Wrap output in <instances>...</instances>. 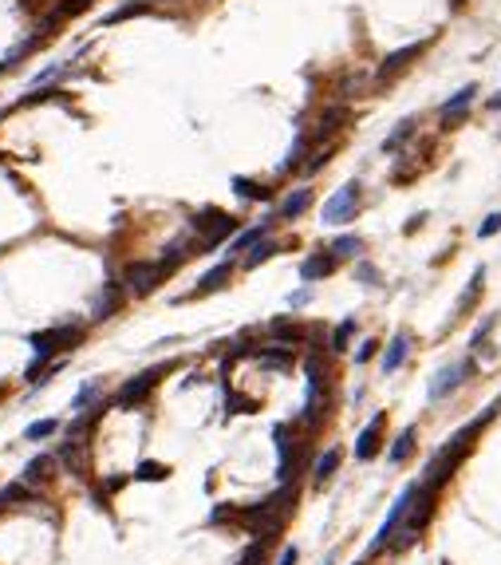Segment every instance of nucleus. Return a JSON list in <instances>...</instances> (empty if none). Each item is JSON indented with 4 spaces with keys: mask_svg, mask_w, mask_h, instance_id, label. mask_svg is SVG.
<instances>
[{
    "mask_svg": "<svg viewBox=\"0 0 501 565\" xmlns=\"http://www.w3.org/2000/svg\"><path fill=\"white\" fill-rule=\"evenodd\" d=\"M87 328L91 324H80V321H60V324H48L40 333H32L28 344H32V364L24 368V380H40V372L48 368L51 360H60V356L75 352L83 340H87Z\"/></svg>",
    "mask_w": 501,
    "mask_h": 565,
    "instance_id": "f257e3e1",
    "label": "nucleus"
},
{
    "mask_svg": "<svg viewBox=\"0 0 501 565\" xmlns=\"http://www.w3.org/2000/svg\"><path fill=\"white\" fill-rule=\"evenodd\" d=\"M493 411H497V407H490V411H486V415H478L474 423H466L462 431H454L450 439H446V443H442L438 451L431 454V463H426V471H422V483H426V486H434V490H442V486L450 483V478H454V471L462 466V459H466V454L474 451V439L481 435V427L490 423V415H493Z\"/></svg>",
    "mask_w": 501,
    "mask_h": 565,
    "instance_id": "f03ea898",
    "label": "nucleus"
},
{
    "mask_svg": "<svg viewBox=\"0 0 501 565\" xmlns=\"http://www.w3.org/2000/svg\"><path fill=\"white\" fill-rule=\"evenodd\" d=\"M241 225H245V222H241L237 213H225V210H217V206H205V210H198L190 218L186 230L201 242V257H213L217 249H225V245L237 237Z\"/></svg>",
    "mask_w": 501,
    "mask_h": 565,
    "instance_id": "7ed1b4c3",
    "label": "nucleus"
},
{
    "mask_svg": "<svg viewBox=\"0 0 501 565\" xmlns=\"http://www.w3.org/2000/svg\"><path fill=\"white\" fill-rule=\"evenodd\" d=\"M170 277H174V269L162 261V257H134V261H127V265H122V273H119V281H122V289H127L131 301L158 293Z\"/></svg>",
    "mask_w": 501,
    "mask_h": 565,
    "instance_id": "20e7f679",
    "label": "nucleus"
},
{
    "mask_svg": "<svg viewBox=\"0 0 501 565\" xmlns=\"http://www.w3.org/2000/svg\"><path fill=\"white\" fill-rule=\"evenodd\" d=\"M174 372V364H151V368H142V372H134L131 380H122L119 387H115V395H110V407H119V411H131V407H142L146 399H151V392L166 380V375Z\"/></svg>",
    "mask_w": 501,
    "mask_h": 565,
    "instance_id": "39448f33",
    "label": "nucleus"
},
{
    "mask_svg": "<svg viewBox=\"0 0 501 565\" xmlns=\"http://www.w3.org/2000/svg\"><path fill=\"white\" fill-rule=\"evenodd\" d=\"M363 210V182L360 178H351L343 182L340 190H331L328 198H324L320 206V225H328V230H340V225L355 222Z\"/></svg>",
    "mask_w": 501,
    "mask_h": 565,
    "instance_id": "423d86ee",
    "label": "nucleus"
},
{
    "mask_svg": "<svg viewBox=\"0 0 501 565\" xmlns=\"http://www.w3.org/2000/svg\"><path fill=\"white\" fill-rule=\"evenodd\" d=\"M474 372H478V360H474V352H470V356H462V360H450L446 368H438V372H434L431 387H426V399H431V404H442V399H450V395L458 392L466 380H474Z\"/></svg>",
    "mask_w": 501,
    "mask_h": 565,
    "instance_id": "0eeeda50",
    "label": "nucleus"
},
{
    "mask_svg": "<svg viewBox=\"0 0 501 565\" xmlns=\"http://www.w3.org/2000/svg\"><path fill=\"white\" fill-rule=\"evenodd\" d=\"M237 273H241L237 261H233V257H225V261L210 265V269L201 273L198 281H194V289H186L182 297H174V304H190V301H205V297H213V293H225Z\"/></svg>",
    "mask_w": 501,
    "mask_h": 565,
    "instance_id": "6e6552de",
    "label": "nucleus"
},
{
    "mask_svg": "<svg viewBox=\"0 0 501 565\" xmlns=\"http://www.w3.org/2000/svg\"><path fill=\"white\" fill-rule=\"evenodd\" d=\"M414 495H419V483H407L402 486V495L391 502V510H387V518H383V526L375 530V538H371V554H383L387 545L395 542V534H399V526L407 522V514H411V502Z\"/></svg>",
    "mask_w": 501,
    "mask_h": 565,
    "instance_id": "1a4fd4ad",
    "label": "nucleus"
},
{
    "mask_svg": "<svg viewBox=\"0 0 501 565\" xmlns=\"http://www.w3.org/2000/svg\"><path fill=\"white\" fill-rule=\"evenodd\" d=\"M127 289H122L119 277H110V281H103V289L95 297H91V309H87V324H103L110 321V316H119L122 309H127Z\"/></svg>",
    "mask_w": 501,
    "mask_h": 565,
    "instance_id": "9d476101",
    "label": "nucleus"
},
{
    "mask_svg": "<svg viewBox=\"0 0 501 565\" xmlns=\"http://www.w3.org/2000/svg\"><path fill=\"white\" fill-rule=\"evenodd\" d=\"M474 99H478V83H466V87L454 91L450 99H442L438 103V127H442V131H458L462 123L470 119Z\"/></svg>",
    "mask_w": 501,
    "mask_h": 565,
    "instance_id": "9b49d317",
    "label": "nucleus"
},
{
    "mask_svg": "<svg viewBox=\"0 0 501 565\" xmlns=\"http://www.w3.org/2000/svg\"><path fill=\"white\" fill-rule=\"evenodd\" d=\"M426 48H431V40H419V44H407V48H399V51H387V56H383V63L375 68V83H379V87L395 83L414 60H422V51H426Z\"/></svg>",
    "mask_w": 501,
    "mask_h": 565,
    "instance_id": "f8f14e48",
    "label": "nucleus"
},
{
    "mask_svg": "<svg viewBox=\"0 0 501 565\" xmlns=\"http://www.w3.org/2000/svg\"><path fill=\"white\" fill-rule=\"evenodd\" d=\"M44 44H51V36H44V32H36V28H28L16 44H8V51L0 56V80H4V75H12V71H20V63L32 60V56H36Z\"/></svg>",
    "mask_w": 501,
    "mask_h": 565,
    "instance_id": "ddd939ff",
    "label": "nucleus"
},
{
    "mask_svg": "<svg viewBox=\"0 0 501 565\" xmlns=\"http://www.w3.org/2000/svg\"><path fill=\"white\" fill-rule=\"evenodd\" d=\"M277 225H281V218H277V210H272V213H265L261 222H249V225H241V233H237V237H233L229 245H225V253H229L233 261H237L241 253H249L253 245H261L265 237H272V233H277Z\"/></svg>",
    "mask_w": 501,
    "mask_h": 565,
    "instance_id": "4468645a",
    "label": "nucleus"
},
{
    "mask_svg": "<svg viewBox=\"0 0 501 565\" xmlns=\"http://www.w3.org/2000/svg\"><path fill=\"white\" fill-rule=\"evenodd\" d=\"M265 336H269L272 344H284V348H308L312 328H304L296 316H272V321L265 324Z\"/></svg>",
    "mask_w": 501,
    "mask_h": 565,
    "instance_id": "2eb2a0df",
    "label": "nucleus"
},
{
    "mask_svg": "<svg viewBox=\"0 0 501 565\" xmlns=\"http://www.w3.org/2000/svg\"><path fill=\"white\" fill-rule=\"evenodd\" d=\"M312 206H316V190H312V182H300V186H292L281 202H277V218H281V225L300 222Z\"/></svg>",
    "mask_w": 501,
    "mask_h": 565,
    "instance_id": "dca6fc26",
    "label": "nucleus"
},
{
    "mask_svg": "<svg viewBox=\"0 0 501 565\" xmlns=\"http://www.w3.org/2000/svg\"><path fill=\"white\" fill-rule=\"evenodd\" d=\"M383 435H387V411H375L371 415V423L355 435V459L360 463H371V459H379L383 451Z\"/></svg>",
    "mask_w": 501,
    "mask_h": 565,
    "instance_id": "f3484780",
    "label": "nucleus"
},
{
    "mask_svg": "<svg viewBox=\"0 0 501 565\" xmlns=\"http://www.w3.org/2000/svg\"><path fill=\"white\" fill-rule=\"evenodd\" d=\"M340 269V257L324 245V249H312L308 257H300V265H296V273H300L304 285H316V281H328L331 273Z\"/></svg>",
    "mask_w": 501,
    "mask_h": 565,
    "instance_id": "a211bd4d",
    "label": "nucleus"
},
{
    "mask_svg": "<svg viewBox=\"0 0 501 565\" xmlns=\"http://www.w3.org/2000/svg\"><path fill=\"white\" fill-rule=\"evenodd\" d=\"M351 119V111H348V103H328L320 111V119H316V131H312V147H320V142H331L336 135L343 131V123Z\"/></svg>",
    "mask_w": 501,
    "mask_h": 565,
    "instance_id": "6ab92c4d",
    "label": "nucleus"
},
{
    "mask_svg": "<svg viewBox=\"0 0 501 565\" xmlns=\"http://www.w3.org/2000/svg\"><path fill=\"white\" fill-rule=\"evenodd\" d=\"M308 154H312V131L308 127H296V139H292V147L284 151V159H281V166H277V174H292V170H304V162H308Z\"/></svg>",
    "mask_w": 501,
    "mask_h": 565,
    "instance_id": "aec40b11",
    "label": "nucleus"
},
{
    "mask_svg": "<svg viewBox=\"0 0 501 565\" xmlns=\"http://www.w3.org/2000/svg\"><path fill=\"white\" fill-rule=\"evenodd\" d=\"M151 12H154V0H122V4H115L107 16H99V32L103 28H119V24L139 20V16H151Z\"/></svg>",
    "mask_w": 501,
    "mask_h": 565,
    "instance_id": "412c9836",
    "label": "nucleus"
},
{
    "mask_svg": "<svg viewBox=\"0 0 501 565\" xmlns=\"http://www.w3.org/2000/svg\"><path fill=\"white\" fill-rule=\"evenodd\" d=\"M407 356H411V333H395L391 340H387V348L379 352V372L395 375L402 364H407Z\"/></svg>",
    "mask_w": 501,
    "mask_h": 565,
    "instance_id": "4be33fe9",
    "label": "nucleus"
},
{
    "mask_svg": "<svg viewBox=\"0 0 501 565\" xmlns=\"http://www.w3.org/2000/svg\"><path fill=\"white\" fill-rule=\"evenodd\" d=\"M229 190L237 194L241 202H249V206H269V202H272V190L265 186L261 178H249V174H233V178H229Z\"/></svg>",
    "mask_w": 501,
    "mask_h": 565,
    "instance_id": "5701e85b",
    "label": "nucleus"
},
{
    "mask_svg": "<svg viewBox=\"0 0 501 565\" xmlns=\"http://www.w3.org/2000/svg\"><path fill=\"white\" fill-rule=\"evenodd\" d=\"M340 466H343V451L340 447H328V451L316 454V463H312V486L320 490V486H328L331 478L340 475Z\"/></svg>",
    "mask_w": 501,
    "mask_h": 565,
    "instance_id": "b1692460",
    "label": "nucleus"
},
{
    "mask_svg": "<svg viewBox=\"0 0 501 565\" xmlns=\"http://www.w3.org/2000/svg\"><path fill=\"white\" fill-rule=\"evenodd\" d=\"M56 466H60V459H56V451H40V454H32L28 463H24V471H20V478L28 486H40V483H48L51 475H56Z\"/></svg>",
    "mask_w": 501,
    "mask_h": 565,
    "instance_id": "393cba45",
    "label": "nucleus"
},
{
    "mask_svg": "<svg viewBox=\"0 0 501 565\" xmlns=\"http://www.w3.org/2000/svg\"><path fill=\"white\" fill-rule=\"evenodd\" d=\"M281 249H284V242H277V237H265L261 245H253L249 253H241V257H237V269H241V273L261 269V265H269V261H272V257H277Z\"/></svg>",
    "mask_w": 501,
    "mask_h": 565,
    "instance_id": "a878e982",
    "label": "nucleus"
},
{
    "mask_svg": "<svg viewBox=\"0 0 501 565\" xmlns=\"http://www.w3.org/2000/svg\"><path fill=\"white\" fill-rule=\"evenodd\" d=\"M414 447H419V427L407 423V427H402V431L391 439V447H387V463H391V466H402V463L414 454Z\"/></svg>",
    "mask_w": 501,
    "mask_h": 565,
    "instance_id": "bb28decb",
    "label": "nucleus"
},
{
    "mask_svg": "<svg viewBox=\"0 0 501 565\" xmlns=\"http://www.w3.org/2000/svg\"><path fill=\"white\" fill-rule=\"evenodd\" d=\"M481 293H486V265H478V269L470 273V285H466V293L458 297V304H454V316H450V324L458 321V316H466L474 309V304L481 301Z\"/></svg>",
    "mask_w": 501,
    "mask_h": 565,
    "instance_id": "cd10ccee",
    "label": "nucleus"
},
{
    "mask_svg": "<svg viewBox=\"0 0 501 565\" xmlns=\"http://www.w3.org/2000/svg\"><path fill=\"white\" fill-rule=\"evenodd\" d=\"M414 135H419V115H407V119L395 123V131L387 135V139H383L379 151H383V154H399L402 147H407V142L414 139Z\"/></svg>",
    "mask_w": 501,
    "mask_h": 565,
    "instance_id": "c85d7f7f",
    "label": "nucleus"
},
{
    "mask_svg": "<svg viewBox=\"0 0 501 565\" xmlns=\"http://www.w3.org/2000/svg\"><path fill=\"white\" fill-rule=\"evenodd\" d=\"M355 333H360V316H343V321L328 333V352L331 356H343L351 348V340H355Z\"/></svg>",
    "mask_w": 501,
    "mask_h": 565,
    "instance_id": "c756f323",
    "label": "nucleus"
},
{
    "mask_svg": "<svg viewBox=\"0 0 501 565\" xmlns=\"http://www.w3.org/2000/svg\"><path fill=\"white\" fill-rule=\"evenodd\" d=\"M99 399H107V387H103L99 375H91V380H83V384L75 387V395H71V415H75V411H87V407L99 404Z\"/></svg>",
    "mask_w": 501,
    "mask_h": 565,
    "instance_id": "7c9ffc66",
    "label": "nucleus"
},
{
    "mask_svg": "<svg viewBox=\"0 0 501 565\" xmlns=\"http://www.w3.org/2000/svg\"><path fill=\"white\" fill-rule=\"evenodd\" d=\"M328 249L340 257V261H360L363 253H367V242H363L360 233H336L328 242Z\"/></svg>",
    "mask_w": 501,
    "mask_h": 565,
    "instance_id": "2f4dec72",
    "label": "nucleus"
},
{
    "mask_svg": "<svg viewBox=\"0 0 501 565\" xmlns=\"http://www.w3.org/2000/svg\"><path fill=\"white\" fill-rule=\"evenodd\" d=\"M40 498V490L36 486H28L24 478H12L8 486H0V506L8 510V506H28V502H36Z\"/></svg>",
    "mask_w": 501,
    "mask_h": 565,
    "instance_id": "473e14b6",
    "label": "nucleus"
},
{
    "mask_svg": "<svg viewBox=\"0 0 501 565\" xmlns=\"http://www.w3.org/2000/svg\"><path fill=\"white\" fill-rule=\"evenodd\" d=\"M56 435H63V419H56V415H48V419H32L28 427H24V443H48V439H56Z\"/></svg>",
    "mask_w": 501,
    "mask_h": 565,
    "instance_id": "72a5a7b5",
    "label": "nucleus"
},
{
    "mask_svg": "<svg viewBox=\"0 0 501 565\" xmlns=\"http://www.w3.org/2000/svg\"><path fill=\"white\" fill-rule=\"evenodd\" d=\"M174 475V466L170 463H158V459H139L131 471L134 483H166V478Z\"/></svg>",
    "mask_w": 501,
    "mask_h": 565,
    "instance_id": "f704fd0d",
    "label": "nucleus"
},
{
    "mask_svg": "<svg viewBox=\"0 0 501 565\" xmlns=\"http://www.w3.org/2000/svg\"><path fill=\"white\" fill-rule=\"evenodd\" d=\"M363 83H367V75H363V71H343V75H340V83H336V99H340V103H348V99H360Z\"/></svg>",
    "mask_w": 501,
    "mask_h": 565,
    "instance_id": "c9c22d12",
    "label": "nucleus"
},
{
    "mask_svg": "<svg viewBox=\"0 0 501 565\" xmlns=\"http://www.w3.org/2000/svg\"><path fill=\"white\" fill-rule=\"evenodd\" d=\"M351 277H355V285H363V289H379V285H383V273L375 269V265H371L367 257L351 261Z\"/></svg>",
    "mask_w": 501,
    "mask_h": 565,
    "instance_id": "e433bc0d",
    "label": "nucleus"
},
{
    "mask_svg": "<svg viewBox=\"0 0 501 565\" xmlns=\"http://www.w3.org/2000/svg\"><path fill=\"white\" fill-rule=\"evenodd\" d=\"M269 545H272V538H253L245 550H241V557L233 565H265V554H269Z\"/></svg>",
    "mask_w": 501,
    "mask_h": 565,
    "instance_id": "4c0bfd02",
    "label": "nucleus"
},
{
    "mask_svg": "<svg viewBox=\"0 0 501 565\" xmlns=\"http://www.w3.org/2000/svg\"><path fill=\"white\" fill-rule=\"evenodd\" d=\"M331 154H336V142H328V147H312L308 162H304V174H308V178H316V174H320L324 166L331 162Z\"/></svg>",
    "mask_w": 501,
    "mask_h": 565,
    "instance_id": "58836bf2",
    "label": "nucleus"
},
{
    "mask_svg": "<svg viewBox=\"0 0 501 565\" xmlns=\"http://www.w3.org/2000/svg\"><path fill=\"white\" fill-rule=\"evenodd\" d=\"M493 324H497V316H486V321L474 328V336H470V352H481V348H486V340H490V333H493Z\"/></svg>",
    "mask_w": 501,
    "mask_h": 565,
    "instance_id": "ea45409f",
    "label": "nucleus"
},
{
    "mask_svg": "<svg viewBox=\"0 0 501 565\" xmlns=\"http://www.w3.org/2000/svg\"><path fill=\"white\" fill-rule=\"evenodd\" d=\"M379 352H383V344L375 340V336H367V340H360V348H355V356H351V360H355V364H371Z\"/></svg>",
    "mask_w": 501,
    "mask_h": 565,
    "instance_id": "a19ab883",
    "label": "nucleus"
},
{
    "mask_svg": "<svg viewBox=\"0 0 501 565\" xmlns=\"http://www.w3.org/2000/svg\"><path fill=\"white\" fill-rule=\"evenodd\" d=\"M497 233H501V210H493V213H486V218H481L478 237L486 242V237H497Z\"/></svg>",
    "mask_w": 501,
    "mask_h": 565,
    "instance_id": "79ce46f5",
    "label": "nucleus"
},
{
    "mask_svg": "<svg viewBox=\"0 0 501 565\" xmlns=\"http://www.w3.org/2000/svg\"><path fill=\"white\" fill-rule=\"evenodd\" d=\"M312 297H316V289H312V285H300V289H292V293H288V309L296 313V309L312 304Z\"/></svg>",
    "mask_w": 501,
    "mask_h": 565,
    "instance_id": "37998d69",
    "label": "nucleus"
},
{
    "mask_svg": "<svg viewBox=\"0 0 501 565\" xmlns=\"http://www.w3.org/2000/svg\"><path fill=\"white\" fill-rule=\"evenodd\" d=\"M296 561H300V550H296V545H284L281 554H277V561H272V565H296Z\"/></svg>",
    "mask_w": 501,
    "mask_h": 565,
    "instance_id": "c03bdc74",
    "label": "nucleus"
},
{
    "mask_svg": "<svg viewBox=\"0 0 501 565\" xmlns=\"http://www.w3.org/2000/svg\"><path fill=\"white\" fill-rule=\"evenodd\" d=\"M422 225H426V213H411V218H407V225H402V233H407V237H411V233H419Z\"/></svg>",
    "mask_w": 501,
    "mask_h": 565,
    "instance_id": "a18cd8bd",
    "label": "nucleus"
},
{
    "mask_svg": "<svg viewBox=\"0 0 501 565\" xmlns=\"http://www.w3.org/2000/svg\"><path fill=\"white\" fill-rule=\"evenodd\" d=\"M486 111H493V115L501 111V91H497V95H490V99H486Z\"/></svg>",
    "mask_w": 501,
    "mask_h": 565,
    "instance_id": "49530a36",
    "label": "nucleus"
},
{
    "mask_svg": "<svg viewBox=\"0 0 501 565\" xmlns=\"http://www.w3.org/2000/svg\"><path fill=\"white\" fill-rule=\"evenodd\" d=\"M446 4H450V12H462V8H466V0H446Z\"/></svg>",
    "mask_w": 501,
    "mask_h": 565,
    "instance_id": "de8ad7c7",
    "label": "nucleus"
},
{
    "mask_svg": "<svg viewBox=\"0 0 501 565\" xmlns=\"http://www.w3.org/2000/svg\"><path fill=\"white\" fill-rule=\"evenodd\" d=\"M320 565H336V554H328V557H324V561Z\"/></svg>",
    "mask_w": 501,
    "mask_h": 565,
    "instance_id": "09e8293b",
    "label": "nucleus"
},
{
    "mask_svg": "<svg viewBox=\"0 0 501 565\" xmlns=\"http://www.w3.org/2000/svg\"><path fill=\"white\" fill-rule=\"evenodd\" d=\"M4 395H8V384H0V399H4Z\"/></svg>",
    "mask_w": 501,
    "mask_h": 565,
    "instance_id": "8fccbe9b",
    "label": "nucleus"
},
{
    "mask_svg": "<svg viewBox=\"0 0 501 565\" xmlns=\"http://www.w3.org/2000/svg\"><path fill=\"white\" fill-rule=\"evenodd\" d=\"M154 4H174V0H154Z\"/></svg>",
    "mask_w": 501,
    "mask_h": 565,
    "instance_id": "3c124183",
    "label": "nucleus"
},
{
    "mask_svg": "<svg viewBox=\"0 0 501 565\" xmlns=\"http://www.w3.org/2000/svg\"><path fill=\"white\" fill-rule=\"evenodd\" d=\"M4 115H8V111H0V123H4Z\"/></svg>",
    "mask_w": 501,
    "mask_h": 565,
    "instance_id": "603ef678",
    "label": "nucleus"
},
{
    "mask_svg": "<svg viewBox=\"0 0 501 565\" xmlns=\"http://www.w3.org/2000/svg\"><path fill=\"white\" fill-rule=\"evenodd\" d=\"M355 565H367V561H355Z\"/></svg>",
    "mask_w": 501,
    "mask_h": 565,
    "instance_id": "864d4df0",
    "label": "nucleus"
}]
</instances>
